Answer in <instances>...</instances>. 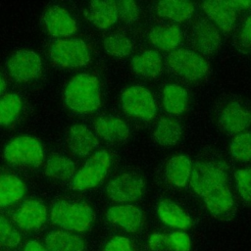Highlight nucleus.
<instances>
[{"instance_id": "1", "label": "nucleus", "mask_w": 251, "mask_h": 251, "mask_svg": "<svg viewBox=\"0 0 251 251\" xmlns=\"http://www.w3.org/2000/svg\"><path fill=\"white\" fill-rule=\"evenodd\" d=\"M67 106L76 113H92L101 102L100 86L97 78L89 74L74 76L65 90Z\"/></svg>"}, {"instance_id": "2", "label": "nucleus", "mask_w": 251, "mask_h": 251, "mask_svg": "<svg viewBox=\"0 0 251 251\" xmlns=\"http://www.w3.org/2000/svg\"><path fill=\"white\" fill-rule=\"evenodd\" d=\"M50 217L52 222L69 230L84 231L94 220V212L85 202L60 201L53 205Z\"/></svg>"}, {"instance_id": "3", "label": "nucleus", "mask_w": 251, "mask_h": 251, "mask_svg": "<svg viewBox=\"0 0 251 251\" xmlns=\"http://www.w3.org/2000/svg\"><path fill=\"white\" fill-rule=\"evenodd\" d=\"M226 179L227 175L224 164L215 160L196 162L189 178L192 189L200 196H204L218 186L225 185Z\"/></svg>"}, {"instance_id": "4", "label": "nucleus", "mask_w": 251, "mask_h": 251, "mask_svg": "<svg viewBox=\"0 0 251 251\" xmlns=\"http://www.w3.org/2000/svg\"><path fill=\"white\" fill-rule=\"evenodd\" d=\"M4 157L11 164L35 168L43 163L44 153L41 143L36 138L21 135L6 145Z\"/></svg>"}, {"instance_id": "5", "label": "nucleus", "mask_w": 251, "mask_h": 251, "mask_svg": "<svg viewBox=\"0 0 251 251\" xmlns=\"http://www.w3.org/2000/svg\"><path fill=\"white\" fill-rule=\"evenodd\" d=\"M111 165L110 155L104 151H98L91 155L83 167L75 174L71 181L74 190L82 191L97 186L106 176Z\"/></svg>"}, {"instance_id": "6", "label": "nucleus", "mask_w": 251, "mask_h": 251, "mask_svg": "<svg viewBox=\"0 0 251 251\" xmlns=\"http://www.w3.org/2000/svg\"><path fill=\"white\" fill-rule=\"evenodd\" d=\"M166 62L173 73L187 80L201 79L209 71L207 61L199 54L187 49L172 51Z\"/></svg>"}, {"instance_id": "7", "label": "nucleus", "mask_w": 251, "mask_h": 251, "mask_svg": "<svg viewBox=\"0 0 251 251\" xmlns=\"http://www.w3.org/2000/svg\"><path fill=\"white\" fill-rule=\"evenodd\" d=\"M49 54L52 62L63 68L82 67L90 60L86 43L77 38L55 41L50 47Z\"/></svg>"}, {"instance_id": "8", "label": "nucleus", "mask_w": 251, "mask_h": 251, "mask_svg": "<svg viewBox=\"0 0 251 251\" xmlns=\"http://www.w3.org/2000/svg\"><path fill=\"white\" fill-rule=\"evenodd\" d=\"M126 113L143 121H150L156 114V104L151 92L139 85L126 88L122 94Z\"/></svg>"}, {"instance_id": "9", "label": "nucleus", "mask_w": 251, "mask_h": 251, "mask_svg": "<svg viewBox=\"0 0 251 251\" xmlns=\"http://www.w3.org/2000/svg\"><path fill=\"white\" fill-rule=\"evenodd\" d=\"M143 178L133 173H125L112 179L106 188L109 198L117 203H130L138 200L144 190Z\"/></svg>"}, {"instance_id": "10", "label": "nucleus", "mask_w": 251, "mask_h": 251, "mask_svg": "<svg viewBox=\"0 0 251 251\" xmlns=\"http://www.w3.org/2000/svg\"><path fill=\"white\" fill-rule=\"evenodd\" d=\"M41 59L33 51L20 50L13 54L7 62L11 76L19 82H26L36 78L41 72Z\"/></svg>"}, {"instance_id": "11", "label": "nucleus", "mask_w": 251, "mask_h": 251, "mask_svg": "<svg viewBox=\"0 0 251 251\" xmlns=\"http://www.w3.org/2000/svg\"><path fill=\"white\" fill-rule=\"evenodd\" d=\"M205 205L209 213L221 221H229L233 218L236 207L233 196L227 186H218L204 196Z\"/></svg>"}, {"instance_id": "12", "label": "nucleus", "mask_w": 251, "mask_h": 251, "mask_svg": "<svg viewBox=\"0 0 251 251\" xmlns=\"http://www.w3.org/2000/svg\"><path fill=\"white\" fill-rule=\"evenodd\" d=\"M191 40L197 50L204 54H211L220 47L222 37L218 27L212 22L199 20L192 26Z\"/></svg>"}, {"instance_id": "13", "label": "nucleus", "mask_w": 251, "mask_h": 251, "mask_svg": "<svg viewBox=\"0 0 251 251\" xmlns=\"http://www.w3.org/2000/svg\"><path fill=\"white\" fill-rule=\"evenodd\" d=\"M43 21L48 32L56 37L71 36L77 29L74 18L59 6L48 9L43 16Z\"/></svg>"}, {"instance_id": "14", "label": "nucleus", "mask_w": 251, "mask_h": 251, "mask_svg": "<svg viewBox=\"0 0 251 251\" xmlns=\"http://www.w3.org/2000/svg\"><path fill=\"white\" fill-rule=\"evenodd\" d=\"M107 220L127 232H135L143 221L142 211L130 204L117 205L106 212Z\"/></svg>"}, {"instance_id": "15", "label": "nucleus", "mask_w": 251, "mask_h": 251, "mask_svg": "<svg viewBox=\"0 0 251 251\" xmlns=\"http://www.w3.org/2000/svg\"><path fill=\"white\" fill-rule=\"evenodd\" d=\"M250 125V112L237 102H229L221 113L220 126L228 133H240Z\"/></svg>"}, {"instance_id": "16", "label": "nucleus", "mask_w": 251, "mask_h": 251, "mask_svg": "<svg viewBox=\"0 0 251 251\" xmlns=\"http://www.w3.org/2000/svg\"><path fill=\"white\" fill-rule=\"evenodd\" d=\"M47 218L45 206L37 200H26L14 215V221L23 229L30 230L41 226Z\"/></svg>"}, {"instance_id": "17", "label": "nucleus", "mask_w": 251, "mask_h": 251, "mask_svg": "<svg viewBox=\"0 0 251 251\" xmlns=\"http://www.w3.org/2000/svg\"><path fill=\"white\" fill-rule=\"evenodd\" d=\"M67 144L74 154L84 157L98 146V139L85 126L75 125L68 131Z\"/></svg>"}, {"instance_id": "18", "label": "nucleus", "mask_w": 251, "mask_h": 251, "mask_svg": "<svg viewBox=\"0 0 251 251\" xmlns=\"http://www.w3.org/2000/svg\"><path fill=\"white\" fill-rule=\"evenodd\" d=\"M96 133L103 139L110 142L125 141L129 135L126 124L114 116H101L94 122Z\"/></svg>"}, {"instance_id": "19", "label": "nucleus", "mask_w": 251, "mask_h": 251, "mask_svg": "<svg viewBox=\"0 0 251 251\" xmlns=\"http://www.w3.org/2000/svg\"><path fill=\"white\" fill-rule=\"evenodd\" d=\"M85 16L96 27L108 28L118 20L117 2L115 1H92L89 3Z\"/></svg>"}, {"instance_id": "20", "label": "nucleus", "mask_w": 251, "mask_h": 251, "mask_svg": "<svg viewBox=\"0 0 251 251\" xmlns=\"http://www.w3.org/2000/svg\"><path fill=\"white\" fill-rule=\"evenodd\" d=\"M202 8L221 30L228 32L232 29L236 21V12L226 1H206L202 3Z\"/></svg>"}, {"instance_id": "21", "label": "nucleus", "mask_w": 251, "mask_h": 251, "mask_svg": "<svg viewBox=\"0 0 251 251\" xmlns=\"http://www.w3.org/2000/svg\"><path fill=\"white\" fill-rule=\"evenodd\" d=\"M160 220L172 227L187 229L191 226L190 217L175 202L171 200H162L157 208Z\"/></svg>"}, {"instance_id": "22", "label": "nucleus", "mask_w": 251, "mask_h": 251, "mask_svg": "<svg viewBox=\"0 0 251 251\" xmlns=\"http://www.w3.org/2000/svg\"><path fill=\"white\" fill-rule=\"evenodd\" d=\"M150 42L157 48L164 51H171L179 45L182 39V32L176 25H158L149 33Z\"/></svg>"}, {"instance_id": "23", "label": "nucleus", "mask_w": 251, "mask_h": 251, "mask_svg": "<svg viewBox=\"0 0 251 251\" xmlns=\"http://www.w3.org/2000/svg\"><path fill=\"white\" fill-rule=\"evenodd\" d=\"M131 70L144 77H156L162 72V58L156 51H145L131 60Z\"/></svg>"}, {"instance_id": "24", "label": "nucleus", "mask_w": 251, "mask_h": 251, "mask_svg": "<svg viewBox=\"0 0 251 251\" xmlns=\"http://www.w3.org/2000/svg\"><path fill=\"white\" fill-rule=\"evenodd\" d=\"M194 11V5L188 1L166 0L160 1L156 5L158 16L174 21L184 22L189 19Z\"/></svg>"}, {"instance_id": "25", "label": "nucleus", "mask_w": 251, "mask_h": 251, "mask_svg": "<svg viewBox=\"0 0 251 251\" xmlns=\"http://www.w3.org/2000/svg\"><path fill=\"white\" fill-rule=\"evenodd\" d=\"M45 245L47 251H83V240L70 232L56 230L50 232L46 239Z\"/></svg>"}, {"instance_id": "26", "label": "nucleus", "mask_w": 251, "mask_h": 251, "mask_svg": "<svg viewBox=\"0 0 251 251\" xmlns=\"http://www.w3.org/2000/svg\"><path fill=\"white\" fill-rule=\"evenodd\" d=\"M192 165L184 155H177L169 160L166 167V176L175 186H184L190 178Z\"/></svg>"}, {"instance_id": "27", "label": "nucleus", "mask_w": 251, "mask_h": 251, "mask_svg": "<svg viewBox=\"0 0 251 251\" xmlns=\"http://www.w3.org/2000/svg\"><path fill=\"white\" fill-rule=\"evenodd\" d=\"M25 192V183L16 176H0V207L19 201Z\"/></svg>"}, {"instance_id": "28", "label": "nucleus", "mask_w": 251, "mask_h": 251, "mask_svg": "<svg viewBox=\"0 0 251 251\" xmlns=\"http://www.w3.org/2000/svg\"><path fill=\"white\" fill-rule=\"evenodd\" d=\"M188 95L186 90L177 84H168L163 90V104L167 112L179 115L186 109Z\"/></svg>"}, {"instance_id": "29", "label": "nucleus", "mask_w": 251, "mask_h": 251, "mask_svg": "<svg viewBox=\"0 0 251 251\" xmlns=\"http://www.w3.org/2000/svg\"><path fill=\"white\" fill-rule=\"evenodd\" d=\"M181 127L179 124L171 118H163L159 121L154 131L156 141L164 146L175 145L180 138Z\"/></svg>"}, {"instance_id": "30", "label": "nucleus", "mask_w": 251, "mask_h": 251, "mask_svg": "<svg viewBox=\"0 0 251 251\" xmlns=\"http://www.w3.org/2000/svg\"><path fill=\"white\" fill-rule=\"evenodd\" d=\"M75 163L68 157L62 155H52L46 163L45 174L47 176L58 179H67L75 176Z\"/></svg>"}, {"instance_id": "31", "label": "nucleus", "mask_w": 251, "mask_h": 251, "mask_svg": "<svg viewBox=\"0 0 251 251\" xmlns=\"http://www.w3.org/2000/svg\"><path fill=\"white\" fill-rule=\"evenodd\" d=\"M22 109V100L16 93H8L0 98V125L9 126L15 122Z\"/></svg>"}, {"instance_id": "32", "label": "nucleus", "mask_w": 251, "mask_h": 251, "mask_svg": "<svg viewBox=\"0 0 251 251\" xmlns=\"http://www.w3.org/2000/svg\"><path fill=\"white\" fill-rule=\"evenodd\" d=\"M104 49L109 55L121 58L130 54L132 44L123 34H112L104 39Z\"/></svg>"}, {"instance_id": "33", "label": "nucleus", "mask_w": 251, "mask_h": 251, "mask_svg": "<svg viewBox=\"0 0 251 251\" xmlns=\"http://www.w3.org/2000/svg\"><path fill=\"white\" fill-rule=\"evenodd\" d=\"M229 150L231 156L240 162L251 160V132L237 134L231 141Z\"/></svg>"}, {"instance_id": "34", "label": "nucleus", "mask_w": 251, "mask_h": 251, "mask_svg": "<svg viewBox=\"0 0 251 251\" xmlns=\"http://www.w3.org/2000/svg\"><path fill=\"white\" fill-rule=\"evenodd\" d=\"M236 189L246 205H251V169H239L234 173Z\"/></svg>"}, {"instance_id": "35", "label": "nucleus", "mask_w": 251, "mask_h": 251, "mask_svg": "<svg viewBox=\"0 0 251 251\" xmlns=\"http://www.w3.org/2000/svg\"><path fill=\"white\" fill-rule=\"evenodd\" d=\"M21 236L12 224L5 218L0 217V246L15 247L19 244Z\"/></svg>"}, {"instance_id": "36", "label": "nucleus", "mask_w": 251, "mask_h": 251, "mask_svg": "<svg viewBox=\"0 0 251 251\" xmlns=\"http://www.w3.org/2000/svg\"><path fill=\"white\" fill-rule=\"evenodd\" d=\"M190 246V238L183 231H174L168 235L166 251H189Z\"/></svg>"}, {"instance_id": "37", "label": "nucleus", "mask_w": 251, "mask_h": 251, "mask_svg": "<svg viewBox=\"0 0 251 251\" xmlns=\"http://www.w3.org/2000/svg\"><path fill=\"white\" fill-rule=\"evenodd\" d=\"M118 17L126 23L134 22L138 17V7L134 1H119L117 2Z\"/></svg>"}, {"instance_id": "38", "label": "nucleus", "mask_w": 251, "mask_h": 251, "mask_svg": "<svg viewBox=\"0 0 251 251\" xmlns=\"http://www.w3.org/2000/svg\"><path fill=\"white\" fill-rule=\"evenodd\" d=\"M237 46L242 51H248L251 49V16L248 17L240 26L237 37Z\"/></svg>"}, {"instance_id": "39", "label": "nucleus", "mask_w": 251, "mask_h": 251, "mask_svg": "<svg viewBox=\"0 0 251 251\" xmlns=\"http://www.w3.org/2000/svg\"><path fill=\"white\" fill-rule=\"evenodd\" d=\"M103 251H134V248L126 237L116 236L106 244Z\"/></svg>"}, {"instance_id": "40", "label": "nucleus", "mask_w": 251, "mask_h": 251, "mask_svg": "<svg viewBox=\"0 0 251 251\" xmlns=\"http://www.w3.org/2000/svg\"><path fill=\"white\" fill-rule=\"evenodd\" d=\"M168 244V235L163 233H153L149 240L148 246L151 251H166Z\"/></svg>"}, {"instance_id": "41", "label": "nucleus", "mask_w": 251, "mask_h": 251, "mask_svg": "<svg viewBox=\"0 0 251 251\" xmlns=\"http://www.w3.org/2000/svg\"><path fill=\"white\" fill-rule=\"evenodd\" d=\"M228 6L232 8L235 12L248 8L251 5L250 1H226Z\"/></svg>"}, {"instance_id": "42", "label": "nucleus", "mask_w": 251, "mask_h": 251, "mask_svg": "<svg viewBox=\"0 0 251 251\" xmlns=\"http://www.w3.org/2000/svg\"><path fill=\"white\" fill-rule=\"evenodd\" d=\"M24 251H47L45 247H43L39 242L32 240L26 243Z\"/></svg>"}, {"instance_id": "43", "label": "nucleus", "mask_w": 251, "mask_h": 251, "mask_svg": "<svg viewBox=\"0 0 251 251\" xmlns=\"http://www.w3.org/2000/svg\"><path fill=\"white\" fill-rule=\"evenodd\" d=\"M5 88H6V81H5L4 77L2 76V75L0 74V96L3 94Z\"/></svg>"}, {"instance_id": "44", "label": "nucleus", "mask_w": 251, "mask_h": 251, "mask_svg": "<svg viewBox=\"0 0 251 251\" xmlns=\"http://www.w3.org/2000/svg\"><path fill=\"white\" fill-rule=\"evenodd\" d=\"M250 6H251V5H250Z\"/></svg>"}]
</instances>
